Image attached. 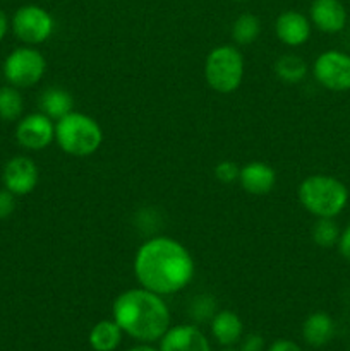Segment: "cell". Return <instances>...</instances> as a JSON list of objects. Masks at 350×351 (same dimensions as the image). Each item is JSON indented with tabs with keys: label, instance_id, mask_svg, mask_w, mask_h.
Wrapping results in <instances>:
<instances>
[{
	"label": "cell",
	"instance_id": "obj_2",
	"mask_svg": "<svg viewBox=\"0 0 350 351\" xmlns=\"http://www.w3.org/2000/svg\"><path fill=\"white\" fill-rule=\"evenodd\" d=\"M112 314L124 335L139 343L160 341L170 328V311L163 297L143 287L120 293Z\"/></svg>",
	"mask_w": 350,
	"mask_h": 351
},
{
	"label": "cell",
	"instance_id": "obj_9",
	"mask_svg": "<svg viewBox=\"0 0 350 351\" xmlns=\"http://www.w3.org/2000/svg\"><path fill=\"white\" fill-rule=\"evenodd\" d=\"M16 141L27 151L47 149L55 141L54 120L41 112L21 117L16 125Z\"/></svg>",
	"mask_w": 350,
	"mask_h": 351
},
{
	"label": "cell",
	"instance_id": "obj_21",
	"mask_svg": "<svg viewBox=\"0 0 350 351\" xmlns=\"http://www.w3.org/2000/svg\"><path fill=\"white\" fill-rule=\"evenodd\" d=\"M261 34V21L259 17L254 14H240L232 24V38L237 45H246L254 43L257 36Z\"/></svg>",
	"mask_w": 350,
	"mask_h": 351
},
{
	"label": "cell",
	"instance_id": "obj_12",
	"mask_svg": "<svg viewBox=\"0 0 350 351\" xmlns=\"http://www.w3.org/2000/svg\"><path fill=\"white\" fill-rule=\"evenodd\" d=\"M312 24L307 16L297 10H285L275 21V33L280 43L287 47H302L311 38Z\"/></svg>",
	"mask_w": 350,
	"mask_h": 351
},
{
	"label": "cell",
	"instance_id": "obj_30",
	"mask_svg": "<svg viewBox=\"0 0 350 351\" xmlns=\"http://www.w3.org/2000/svg\"><path fill=\"white\" fill-rule=\"evenodd\" d=\"M127 351H160L156 348H153V346H150V343H141V345L134 346V348L127 350Z\"/></svg>",
	"mask_w": 350,
	"mask_h": 351
},
{
	"label": "cell",
	"instance_id": "obj_4",
	"mask_svg": "<svg viewBox=\"0 0 350 351\" xmlns=\"http://www.w3.org/2000/svg\"><path fill=\"white\" fill-rule=\"evenodd\" d=\"M55 143L71 156H91L102 146L103 130L93 117L72 110L55 122Z\"/></svg>",
	"mask_w": 350,
	"mask_h": 351
},
{
	"label": "cell",
	"instance_id": "obj_1",
	"mask_svg": "<svg viewBox=\"0 0 350 351\" xmlns=\"http://www.w3.org/2000/svg\"><path fill=\"white\" fill-rule=\"evenodd\" d=\"M196 266L184 243L172 237H154L137 249L134 276L137 283L153 293L167 297L187 288Z\"/></svg>",
	"mask_w": 350,
	"mask_h": 351
},
{
	"label": "cell",
	"instance_id": "obj_11",
	"mask_svg": "<svg viewBox=\"0 0 350 351\" xmlns=\"http://www.w3.org/2000/svg\"><path fill=\"white\" fill-rule=\"evenodd\" d=\"M347 19V9L340 0H312L309 7V21L321 33H340L345 29Z\"/></svg>",
	"mask_w": 350,
	"mask_h": 351
},
{
	"label": "cell",
	"instance_id": "obj_28",
	"mask_svg": "<svg viewBox=\"0 0 350 351\" xmlns=\"http://www.w3.org/2000/svg\"><path fill=\"white\" fill-rule=\"evenodd\" d=\"M268 351H302V348L292 339H277L271 343Z\"/></svg>",
	"mask_w": 350,
	"mask_h": 351
},
{
	"label": "cell",
	"instance_id": "obj_20",
	"mask_svg": "<svg viewBox=\"0 0 350 351\" xmlns=\"http://www.w3.org/2000/svg\"><path fill=\"white\" fill-rule=\"evenodd\" d=\"M24 98L21 91L14 86L7 84L0 88V120L16 122L23 117Z\"/></svg>",
	"mask_w": 350,
	"mask_h": 351
},
{
	"label": "cell",
	"instance_id": "obj_32",
	"mask_svg": "<svg viewBox=\"0 0 350 351\" xmlns=\"http://www.w3.org/2000/svg\"><path fill=\"white\" fill-rule=\"evenodd\" d=\"M223 351H233V350H223Z\"/></svg>",
	"mask_w": 350,
	"mask_h": 351
},
{
	"label": "cell",
	"instance_id": "obj_23",
	"mask_svg": "<svg viewBox=\"0 0 350 351\" xmlns=\"http://www.w3.org/2000/svg\"><path fill=\"white\" fill-rule=\"evenodd\" d=\"M191 314L198 322L211 321L213 315L216 314V304L209 295H199L192 300Z\"/></svg>",
	"mask_w": 350,
	"mask_h": 351
},
{
	"label": "cell",
	"instance_id": "obj_31",
	"mask_svg": "<svg viewBox=\"0 0 350 351\" xmlns=\"http://www.w3.org/2000/svg\"><path fill=\"white\" fill-rule=\"evenodd\" d=\"M235 2H244V0H235Z\"/></svg>",
	"mask_w": 350,
	"mask_h": 351
},
{
	"label": "cell",
	"instance_id": "obj_17",
	"mask_svg": "<svg viewBox=\"0 0 350 351\" xmlns=\"http://www.w3.org/2000/svg\"><path fill=\"white\" fill-rule=\"evenodd\" d=\"M38 103H40V112L50 117L55 122L71 113L74 108V98L71 96V93L64 88H58V86L45 89Z\"/></svg>",
	"mask_w": 350,
	"mask_h": 351
},
{
	"label": "cell",
	"instance_id": "obj_6",
	"mask_svg": "<svg viewBox=\"0 0 350 351\" xmlns=\"http://www.w3.org/2000/svg\"><path fill=\"white\" fill-rule=\"evenodd\" d=\"M7 84L17 89L31 88L43 79L47 72V60L36 48L24 45L16 48L5 57L2 65Z\"/></svg>",
	"mask_w": 350,
	"mask_h": 351
},
{
	"label": "cell",
	"instance_id": "obj_3",
	"mask_svg": "<svg viewBox=\"0 0 350 351\" xmlns=\"http://www.w3.org/2000/svg\"><path fill=\"white\" fill-rule=\"evenodd\" d=\"M302 208L314 218H336L349 204V189L338 178L325 173L305 177L297 189Z\"/></svg>",
	"mask_w": 350,
	"mask_h": 351
},
{
	"label": "cell",
	"instance_id": "obj_15",
	"mask_svg": "<svg viewBox=\"0 0 350 351\" xmlns=\"http://www.w3.org/2000/svg\"><path fill=\"white\" fill-rule=\"evenodd\" d=\"M211 336L222 346H232L239 343L244 336V322L235 312L220 311L209 321Z\"/></svg>",
	"mask_w": 350,
	"mask_h": 351
},
{
	"label": "cell",
	"instance_id": "obj_19",
	"mask_svg": "<svg viewBox=\"0 0 350 351\" xmlns=\"http://www.w3.org/2000/svg\"><path fill=\"white\" fill-rule=\"evenodd\" d=\"M273 71L277 74V77L281 82H287V84H299L305 79L307 75V62L302 57L294 53L281 55L273 65Z\"/></svg>",
	"mask_w": 350,
	"mask_h": 351
},
{
	"label": "cell",
	"instance_id": "obj_14",
	"mask_svg": "<svg viewBox=\"0 0 350 351\" xmlns=\"http://www.w3.org/2000/svg\"><path fill=\"white\" fill-rule=\"evenodd\" d=\"M244 192L250 195H266L277 184V171L263 161H249L240 167L239 180Z\"/></svg>",
	"mask_w": 350,
	"mask_h": 351
},
{
	"label": "cell",
	"instance_id": "obj_27",
	"mask_svg": "<svg viewBox=\"0 0 350 351\" xmlns=\"http://www.w3.org/2000/svg\"><path fill=\"white\" fill-rule=\"evenodd\" d=\"M336 247H338L342 257H345L347 261H350V225L347 226L345 230H342V233H340L338 245Z\"/></svg>",
	"mask_w": 350,
	"mask_h": 351
},
{
	"label": "cell",
	"instance_id": "obj_22",
	"mask_svg": "<svg viewBox=\"0 0 350 351\" xmlns=\"http://www.w3.org/2000/svg\"><path fill=\"white\" fill-rule=\"evenodd\" d=\"M340 233L342 230L335 218H316L311 228V239L321 249H331V247L338 245Z\"/></svg>",
	"mask_w": 350,
	"mask_h": 351
},
{
	"label": "cell",
	"instance_id": "obj_13",
	"mask_svg": "<svg viewBox=\"0 0 350 351\" xmlns=\"http://www.w3.org/2000/svg\"><path fill=\"white\" fill-rule=\"evenodd\" d=\"M160 351H211V346L198 326L180 324L161 336Z\"/></svg>",
	"mask_w": 350,
	"mask_h": 351
},
{
	"label": "cell",
	"instance_id": "obj_8",
	"mask_svg": "<svg viewBox=\"0 0 350 351\" xmlns=\"http://www.w3.org/2000/svg\"><path fill=\"white\" fill-rule=\"evenodd\" d=\"M312 74L328 91H350V55L340 50L323 51L312 64Z\"/></svg>",
	"mask_w": 350,
	"mask_h": 351
},
{
	"label": "cell",
	"instance_id": "obj_7",
	"mask_svg": "<svg viewBox=\"0 0 350 351\" xmlns=\"http://www.w3.org/2000/svg\"><path fill=\"white\" fill-rule=\"evenodd\" d=\"M10 29L17 40L34 47L50 40L55 29V21L45 7L27 3L14 12L10 19Z\"/></svg>",
	"mask_w": 350,
	"mask_h": 351
},
{
	"label": "cell",
	"instance_id": "obj_18",
	"mask_svg": "<svg viewBox=\"0 0 350 351\" xmlns=\"http://www.w3.org/2000/svg\"><path fill=\"white\" fill-rule=\"evenodd\" d=\"M122 329L115 321H100L89 331L88 341L95 351H115L122 343Z\"/></svg>",
	"mask_w": 350,
	"mask_h": 351
},
{
	"label": "cell",
	"instance_id": "obj_5",
	"mask_svg": "<svg viewBox=\"0 0 350 351\" xmlns=\"http://www.w3.org/2000/svg\"><path fill=\"white\" fill-rule=\"evenodd\" d=\"M205 79L213 91L230 95L237 91L244 79V55L233 45H220L205 60Z\"/></svg>",
	"mask_w": 350,
	"mask_h": 351
},
{
	"label": "cell",
	"instance_id": "obj_26",
	"mask_svg": "<svg viewBox=\"0 0 350 351\" xmlns=\"http://www.w3.org/2000/svg\"><path fill=\"white\" fill-rule=\"evenodd\" d=\"M239 351H264V339L261 335H247L242 336L240 339V350Z\"/></svg>",
	"mask_w": 350,
	"mask_h": 351
},
{
	"label": "cell",
	"instance_id": "obj_10",
	"mask_svg": "<svg viewBox=\"0 0 350 351\" xmlns=\"http://www.w3.org/2000/svg\"><path fill=\"white\" fill-rule=\"evenodd\" d=\"M40 182V170L30 156H14L3 165L2 184L3 189L14 195H27L36 189Z\"/></svg>",
	"mask_w": 350,
	"mask_h": 351
},
{
	"label": "cell",
	"instance_id": "obj_24",
	"mask_svg": "<svg viewBox=\"0 0 350 351\" xmlns=\"http://www.w3.org/2000/svg\"><path fill=\"white\" fill-rule=\"evenodd\" d=\"M240 167L233 161H220L215 167V177L216 180H220L222 184H233V182L239 180Z\"/></svg>",
	"mask_w": 350,
	"mask_h": 351
},
{
	"label": "cell",
	"instance_id": "obj_25",
	"mask_svg": "<svg viewBox=\"0 0 350 351\" xmlns=\"http://www.w3.org/2000/svg\"><path fill=\"white\" fill-rule=\"evenodd\" d=\"M16 197L12 192L7 189H0V219H7L14 215L16 211Z\"/></svg>",
	"mask_w": 350,
	"mask_h": 351
},
{
	"label": "cell",
	"instance_id": "obj_29",
	"mask_svg": "<svg viewBox=\"0 0 350 351\" xmlns=\"http://www.w3.org/2000/svg\"><path fill=\"white\" fill-rule=\"evenodd\" d=\"M10 29V21L9 17H7V14L3 12L2 9H0V41L3 40V38L7 36V33H9Z\"/></svg>",
	"mask_w": 350,
	"mask_h": 351
},
{
	"label": "cell",
	"instance_id": "obj_16",
	"mask_svg": "<svg viewBox=\"0 0 350 351\" xmlns=\"http://www.w3.org/2000/svg\"><path fill=\"white\" fill-rule=\"evenodd\" d=\"M335 336V322L326 312H312L302 324V338L312 348L328 345Z\"/></svg>",
	"mask_w": 350,
	"mask_h": 351
}]
</instances>
